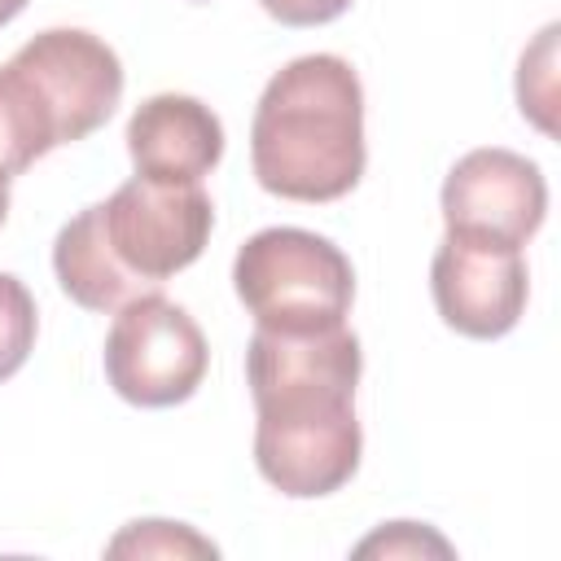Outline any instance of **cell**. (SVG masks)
I'll use <instances>...</instances> for the list:
<instances>
[{"label": "cell", "instance_id": "cell-11", "mask_svg": "<svg viewBox=\"0 0 561 561\" xmlns=\"http://www.w3.org/2000/svg\"><path fill=\"white\" fill-rule=\"evenodd\" d=\"M105 552L110 557H219V548L206 535H197L184 522H162V517L123 526L105 543Z\"/></svg>", "mask_w": 561, "mask_h": 561}, {"label": "cell", "instance_id": "cell-2", "mask_svg": "<svg viewBox=\"0 0 561 561\" xmlns=\"http://www.w3.org/2000/svg\"><path fill=\"white\" fill-rule=\"evenodd\" d=\"M254 180L289 202L346 197L368 162L364 83L337 53H307L280 66L250 123Z\"/></svg>", "mask_w": 561, "mask_h": 561}, {"label": "cell", "instance_id": "cell-15", "mask_svg": "<svg viewBox=\"0 0 561 561\" xmlns=\"http://www.w3.org/2000/svg\"><path fill=\"white\" fill-rule=\"evenodd\" d=\"M259 4L280 26H324L351 9V0H259Z\"/></svg>", "mask_w": 561, "mask_h": 561}, {"label": "cell", "instance_id": "cell-5", "mask_svg": "<svg viewBox=\"0 0 561 561\" xmlns=\"http://www.w3.org/2000/svg\"><path fill=\"white\" fill-rule=\"evenodd\" d=\"M101 364L118 399L136 408H171L193 399L206 377L210 351L197 320L180 302L162 294H140L118 307L105 333Z\"/></svg>", "mask_w": 561, "mask_h": 561}, {"label": "cell", "instance_id": "cell-17", "mask_svg": "<svg viewBox=\"0 0 561 561\" xmlns=\"http://www.w3.org/2000/svg\"><path fill=\"white\" fill-rule=\"evenodd\" d=\"M4 215H9V180L0 175V228H4Z\"/></svg>", "mask_w": 561, "mask_h": 561}, {"label": "cell", "instance_id": "cell-10", "mask_svg": "<svg viewBox=\"0 0 561 561\" xmlns=\"http://www.w3.org/2000/svg\"><path fill=\"white\" fill-rule=\"evenodd\" d=\"M61 145V131L39 96V88L13 66H0V175L13 180L44 153Z\"/></svg>", "mask_w": 561, "mask_h": 561}, {"label": "cell", "instance_id": "cell-8", "mask_svg": "<svg viewBox=\"0 0 561 561\" xmlns=\"http://www.w3.org/2000/svg\"><path fill=\"white\" fill-rule=\"evenodd\" d=\"M438 202L447 232H473L522 250L543 224L548 184L526 153L486 145V149H469L447 171Z\"/></svg>", "mask_w": 561, "mask_h": 561}, {"label": "cell", "instance_id": "cell-1", "mask_svg": "<svg viewBox=\"0 0 561 561\" xmlns=\"http://www.w3.org/2000/svg\"><path fill=\"white\" fill-rule=\"evenodd\" d=\"M215 206L202 184L131 175L105 202L83 206L53 241L57 285L88 311H118L184 272L210 241Z\"/></svg>", "mask_w": 561, "mask_h": 561}, {"label": "cell", "instance_id": "cell-14", "mask_svg": "<svg viewBox=\"0 0 561 561\" xmlns=\"http://www.w3.org/2000/svg\"><path fill=\"white\" fill-rule=\"evenodd\" d=\"M451 557V543L421 526V522H390L377 535H368L364 543H355V557Z\"/></svg>", "mask_w": 561, "mask_h": 561}, {"label": "cell", "instance_id": "cell-9", "mask_svg": "<svg viewBox=\"0 0 561 561\" xmlns=\"http://www.w3.org/2000/svg\"><path fill=\"white\" fill-rule=\"evenodd\" d=\"M127 153L153 184H202L224 158V123L197 96L158 92L127 118Z\"/></svg>", "mask_w": 561, "mask_h": 561}, {"label": "cell", "instance_id": "cell-12", "mask_svg": "<svg viewBox=\"0 0 561 561\" xmlns=\"http://www.w3.org/2000/svg\"><path fill=\"white\" fill-rule=\"evenodd\" d=\"M35 329H39V316H35L31 289L18 276L0 272V381H9L26 364L35 346Z\"/></svg>", "mask_w": 561, "mask_h": 561}, {"label": "cell", "instance_id": "cell-6", "mask_svg": "<svg viewBox=\"0 0 561 561\" xmlns=\"http://www.w3.org/2000/svg\"><path fill=\"white\" fill-rule=\"evenodd\" d=\"M430 294L447 329L482 342L504 337L526 311V259L517 245L447 232L430 263Z\"/></svg>", "mask_w": 561, "mask_h": 561}, {"label": "cell", "instance_id": "cell-3", "mask_svg": "<svg viewBox=\"0 0 561 561\" xmlns=\"http://www.w3.org/2000/svg\"><path fill=\"white\" fill-rule=\"evenodd\" d=\"M254 412V465L280 495L320 500L355 478L364 451L355 390L289 386L259 394Z\"/></svg>", "mask_w": 561, "mask_h": 561}, {"label": "cell", "instance_id": "cell-16", "mask_svg": "<svg viewBox=\"0 0 561 561\" xmlns=\"http://www.w3.org/2000/svg\"><path fill=\"white\" fill-rule=\"evenodd\" d=\"M22 9H26V0H0V26H9Z\"/></svg>", "mask_w": 561, "mask_h": 561}, {"label": "cell", "instance_id": "cell-13", "mask_svg": "<svg viewBox=\"0 0 561 561\" xmlns=\"http://www.w3.org/2000/svg\"><path fill=\"white\" fill-rule=\"evenodd\" d=\"M552 48H557V26H543L535 48L522 53V66H517L522 114L543 131H552Z\"/></svg>", "mask_w": 561, "mask_h": 561}, {"label": "cell", "instance_id": "cell-4", "mask_svg": "<svg viewBox=\"0 0 561 561\" xmlns=\"http://www.w3.org/2000/svg\"><path fill=\"white\" fill-rule=\"evenodd\" d=\"M232 285L254 329L311 333L346 324L355 298L351 259L320 232L263 228L232 259Z\"/></svg>", "mask_w": 561, "mask_h": 561}, {"label": "cell", "instance_id": "cell-7", "mask_svg": "<svg viewBox=\"0 0 561 561\" xmlns=\"http://www.w3.org/2000/svg\"><path fill=\"white\" fill-rule=\"evenodd\" d=\"M9 61L22 66L26 79L39 88L61 131V145L92 136L123 101V61L92 31H79V26L39 31Z\"/></svg>", "mask_w": 561, "mask_h": 561}]
</instances>
